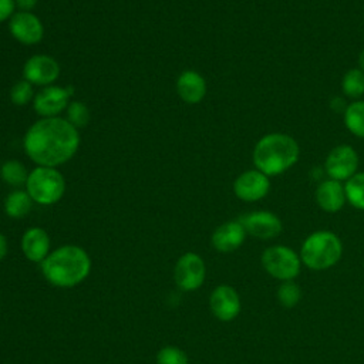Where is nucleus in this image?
<instances>
[{"label":"nucleus","mask_w":364,"mask_h":364,"mask_svg":"<svg viewBox=\"0 0 364 364\" xmlns=\"http://www.w3.org/2000/svg\"><path fill=\"white\" fill-rule=\"evenodd\" d=\"M80 132L65 118H40L26 131L23 149L37 166L58 168L80 148Z\"/></svg>","instance_id":"nucleus-1"},{"label":"nucleus","mask_w":364,"mask_h":364,"mask_svg":"<svg viewBox=\"0 0 364 364\" xmlns=\"http://www.w3.org/2000/svg\"><path fill=\"white\" fill-rule=\"evenodd\" d=\"M44 279L54 287L71 289L82 283L91 272V257L77 245H63L40 263Z\"/></svg>","instance_id":"nucleus-2"},{"label":"nucleus","mask_w":364,"mask_h":364,"mask_svg":"<svg viewBox=\"0 0 364 364\" xmlns=\"http://www.w3.org/2000/svg\"><path fill=\"white\" fill-rule=\"evenodd\" d=\"M300 156L297 141L283 132L263 135L253 148L255 168L267 176H274L290 169Z\"/></svg>","instance_id":"nucleus-3"},{"label":"nucleus","mask_w":364,"mask_h":364,"mask_svg":"<svg viewBox=\"0 0 364 364\" xmlns=\"http://www.w3.org/2000/svg\"><path fill=\"white\" fill-rule=\"evenodd\" d=\"M341 256V239L330 230L313 232L304 239L300 249L301 264L311 270H327L336 266Z\"/></svg>","instance_id":"nucleus-4"},{"label":"nucleus","mask_w":364,"mask_h":364,"mask_svg":"<svg viewBox=\"0 0 364 364\" xmlns=\"http://www.w3.org/2000/svg\"><path fill=\"white\" fill-rule=\"evenodd\" d=\"M26 191L33 202L48 206L57 203L65 192V179L57 168L36 166L28 172Z\"/></svg>","instance_id":"nucleus-5"},{"label":"nucleus","mask_w":364,"mask_h":364,"mask_svg":"<svg viewBox=\"0 0 364 364\" xmlns=\"http://www.w3.org/2000/svg\"><path fill=\"white\" fill-rule=\"evenodd\" d=\"M266 273L280 282L294 280L301 269L300 255L284 245H274L264 249L260 257Z\"/></svg>","instance_id":"nucleus-6"},{"label":"nucleus","mask_w":364,"mask_h":364,"mask_svg":"<svg viewBox=\"0 0 364 364\" xmlns=\"http://www.w3.org/2000/svg\"><path fill=\"white\" fill-rule=\"evenodd\" d=\"M206 277V266L203 259L195 252L183 253L173 269L175 284L183 291L198 290Z\"/></svg>","instance_id":"nucleus-7"},{"label":"nucleus","mask_w":364,"mask_h":364,"mask_svg":"<svg viewBox=\"0 0 364 364\" xmlns=\"http://www.w3.org/2000/svg\"><path fill=\"white\" fill-rule=\"evenodd\" d=\"M74 94L71 85H47L41 87L33 98V108L40 115V118L60 117L70 104V97Z\"/></svg>","instance_id":"nucleus-8"},{"label":"nucleus","mask_w":364,"mask_h":364,"mask_svg":"<svg viewBox=\"0 0 364 364\" xmlns=\"http://www.w3.org/2000/svg\"><path fill=\"white\" fill-rule=\"evenodd\" d=\"M358 155L350 145H337L326 156L324 169L330 179L348 181L357 173Z\"/></svg>","instance_id":"nucleus-9"},{"label":"nucleus","mask_w":364,"mask_h":364,"mask_svg":"<svg viewBox=\"0 0 364 364\" xmlns=\"http://www.w3.org/2000/svg\"><path fill=\"white\" fill-rule=\"evenodd\" d=\"M60 75L58 61L47 54H34L23 65V80L33 85H53Z\"/></svg>","instance_id":"nucleus-10"},{"label":"nucleus","mask_w":364,"mask_h":364,"mask_svg":"<svg viewBox=\"0 0 364 364\" xmlns=\"http://www.w3.org/2000/svg\"><path fill=\"white\" fill-rule=\"evenodd\" d=\"M237 220L242 223L247 235L260 240L274 239L283 230V223L280 218L269 210L249 212L242 215Z\"/></svg>","instance_id":"nucleus-11"},{"label":"nucleus","mask_w":364,"mask_h":364,"mask_svg":"<svg viewBox=\"0 0 364 364\" xmlns=\"http://www.w3.org/2000/svg\"><path fill=\"white\" fill-rule=\"evenodd\" d=\"M9 31L24 46H36L44 37V26L33 11H16L9 20Z\"/></svg>","instance_id":"nucleus-12"},{"label":"nucleus","mask_w":364,"mask_h":364,"mask_svg":"<svg viewBox=\"0 0 364 364\" xmlns=\"http://www.w3.org/2000/svg\"><path fill=\"white\" fill-rule=\"evenodd\" d=\"M270 176L259 169H249L236 176L233 182V192L236 198L243 202H257L263 199L270 191Z\"/></svg>","instance_id":"nucleus-13"},{"label":"nucleus","mask_w":364,"mask_h":364,"mask_svg":"<svg viewBox=\"0 0 364 364\" xmlns=\"http://www.w3.org/2000/svg\"><path fill=\"white\" fill-rule=\"evenodd\" d=\"M209 307L212 314L220 321L235 320L242 309L240 296L235 287L229 284L216 286L209 297Z\"/></svg>","instance_id":"nucleus-14"},{"label":"nucleus","mask_w":364,"mask_h":364,"mask_svg":"<svg viewBox=\"0 0 364 364\" xmlns=\"http://www.w3.org/2000/svg\"><path fill=\"white\" fill-rule=\"evenodd\" d=\"M246 235L247 233L239 220H229L213 230L210 243L215 250L220 253H232L243 245Z\"/></svg>","instance_id":"nucleus-15"},{"label":"nucleus","mask_w":364,"mask_h":364,"mask_svg":"<svg viewBox=\"0 0 364 364\" xmlns=\"http://www.w3.org/2000/svg\"><path fill=\"white\" fill-rule=\"evenodd\" d=\"M51 249V240L48 233L38 226L28 228L21 236V250L27 260L33 263H41Z\"/></svg>","instance_id":"nucleus-16"},{"label":"nucleus","mask_w":364,"mask_h":364,"mask_svg":"<svg viewBox=\"0 0 364 364\" xmlns=\"http://www.w3.org/2000/svg\"><path fill=\"white\" fill-rule=\"evenodd\" d=\"M176 94L186 104H198L206 95V80L195 70H185L176 78Z\"/></svg>","instance_id":"nucleus-17"},{"label":"nucleus","mask_w":364,"mask_h":364,"mask_svg":"<svg viewBox=\"0 0 364 364\" xmlns=\"http://www.w3.org/2000/svg\"><path fill=\"white\" fill-rule=\"evenodd\" d=\"M314 199L320 209L328 213H336L341 210L347 202L344 185L340 181L328 178L317 185Z\"/></svg>","instance_id":"nucleus-18"},{"label":"nucleus","mask_w":364,"mask_h":364,"mask_svg":"<svg viewBox=\"0 0 364 364\" xmlns=\"http://www.w3.org/2000/svg\"><path fill=\"white\" fill-rule=\"evenodd\" d=\"M33 206V199L27 193V191L23 189H14L11 191L6 199H4V212L9 218L13 219H21L24 218Z\"/></svg>","instance_id":"nucleus-19"},{"label":"nucleus","mask_w":364,"mask_h":364,"mask_svg":"<svg viewBox=\"0 0 364 364\" xmlns=\"http://www.w3.org/2000/svg\"><path fill=\"white\" fill-rule=\"evenodd\" d=\"M344 125L353 135L364 138V101L354 100L346 107Z\"/></svg>","instance_id":"nucleus-20"},{"label":"nucleus","mask_w":364,"mask_h":364,"mask_svg":"<svg viewBox=\"0 0 364 364\" xmlns=\"http://www.w3.org/2000/svg\"><path fill=\"white\" fill-rule=\"evenodd\" d=\"M0 178L4 183L10 186H23L27 182L28 171L23 162L17 159L4 161L0 166Z\"/></svg>","instance_id":"nucleus-21"},{"label":"nucleus","mask_w":364,"mask_h":364,"mask_svg":"<svg viewBox=\"0 0 364 364\" xmlns=\"http://www.w3.org/2000/svg\"><path fill=\"white\" fill-rule=\"evenodd\" d=\"M347 202L358 209L364 210V172H357L344 183Z\"/></svg>","instance_id":"nucleus-22"},{"label":"nucleus","mask_w":364,"mask_h":364,"mask_svg":"<svg viewBox=\"0 0 364 364\" xmlns=\"http://www.w3.org/2000/svg\"><path fill=\"white\" fill-rule=\"evenodd\" d=\"M341 90L348 98L358 100L364 94V71L360 68H350L343 75Z\"/></svg>","instance_id":"nucleus-23"},{"label":"nucleus","mask_w":364,"mask_h":364,"mask_svg":"<svg viewBox=\"0 0 364 364\" xmlns=\"http://www.w3.org/2000/svg\"><path fill=\"white\" fill-rule=\"evenodd\" d=\"M276 296L282 307L293 309L300 303L303 294L300 286L294 280H286L279 284Z\"/></svg>","instance_id":"nucleus-24"},{"label":"nucleus","mask_w":364,"mask_h":364,"mask_svg":"<svg viewBox=\"0 0 364 364\" xmlns=\"http://www.w3.org/2000/svg\"><path fill=\"white\" fill-rule=\"evenodd\" d=\"M65 119L77 129L82 128L90 122V109L81 101H70L65 108Z\"/></svg>","instance_id":"nucleus-25"},{"label":"nucleus","mask_w":364,"mask_h":364,"mask_svg":"<svg viewBox=\"0 0 364 364\" xmlns=\"http://www.w3.org/2000/svg\"><path fill=\"white\" fill-rule=\"evenodd\" d=\"M34 95L36 94L33 91V84H30L26 80L17 81L10 88V101L17 107H23V105H27L28 102H33Z\"/></svg>","instance_id":"nucleus-26"},{"label":"nucleus","mask_w":364,"mask_h":364,"mask_svg":"<svg viewBox=\"0 0 364 364\" xmlns=\"http://www.w3.org/2000/svg\"><path fill=\"white\" fill-rule=\"evenodd\" d=\"M188 355L183 350L175 346L162 347L156 353V364H188Z\"/></svg>","instance_id":"nucleus-27"},{"label":"nucleus","mask_w":364,"mask_h":364,"mask_svg":"<svg viewBox=\"0 0 364 364\" xmlns=\"http://www.w3.org/2000/svg\"><path fill=\"white\" fill-rule=\"evenodd\" d=\"M16 13L14 0H0V23L9 21Z\"/></svg>","instance_id":"nucleus-28"},{"label":"nucleus","mask_w":364,"mask_h":364,"mask_svg":"<svg viewBox=\"0 0 364 364\" xmlns=\"http://www.w3.org/2000/svg\"><path fill=\"white\" fill-rule=\"evenodd\" d=\"M14 3L18 11H31L37 6L38 0H14Z\"/></svg>","instance_id":"nucleus-29"},{"label":"nucleus","mask_w":364,"mask_h":364,"mask_svg":"<svg viewBox=\"0 0 364 364\" xmlns=\"http://www.w3.org/2000/svg\"><path fill=\"white\" fill-rule=\"evenodd\" d=\"M7 252H9V243H7V237H6L3 233H0V262H1V260L6 257Z\"/></svg>","instance_id":"nucleus-30"},{"label":"nucleus","mask_w":364,"mask_h":364,"mask_svg":"<svg viewBox=\"0 0 364 364\" xmlns=\"http://www.w3.org/2000/svg\"><path fill=\"white\" fill-rule=\"evenodd\" d=\"M358 68H360L361 71H364V48L361 50V53H360V55H358Z\"/></svg>","instance_id":"nucleus-31"}]
</instances>
